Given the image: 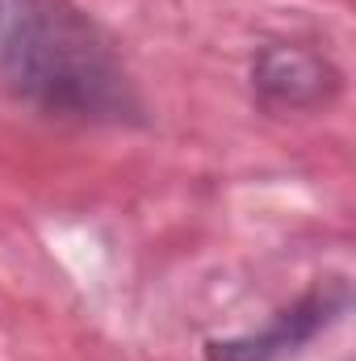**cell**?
I'll list each match as a JSON object with an SVG mask.
<instances>
[{
    "instance_id": "cell-3",
    "label": "cell",
    "mask_w": 356,
    "mask_h": 361,
    "mask_svg": "<svg viewBox=\"0 0 356 361\" xmlns=\"http://www.w3.org/2000/svg\"><path fill=\"white\" fill-rule=\"evenodd\" d=\"M252 92L268 114H319L344 92V72L327 51L272 42L252 59Z\"/></svg>"
},
{
    "instance_id": "cell-1",
    "label": "cell",
    "mask_w": 356,
    "mask_h": 361,
    "mask_svg": "<svg viewBox=\"0 0 356 361\" xmlns=\"http://www.w3.org/2000/svg\"><path fill=\"white\" fill-rule=\"evenodd\" d=\"M0 85L55 122L122 126L143 118L113 38L76 0H0Z\"/></svg>"
},
{
    "instance_id": "cell-2",
    "label": "cell",
    "mask_w": 356,
    "mask_h": 361,
    "mask_svg": "<svg viewBox=\"0 0 356 361\" xmlns=\"http://www.w3.org/2000/svg\"><path fill=\"white\" fill-rule=\"evenodd\" d=\"M344 311H348L344 281L314 286L302 298H293L289 307H281L265 328L243 332V336H227V341H205V361H285L302 353L319 332L340 324Z\"/></svg>"
}]
</instances>
